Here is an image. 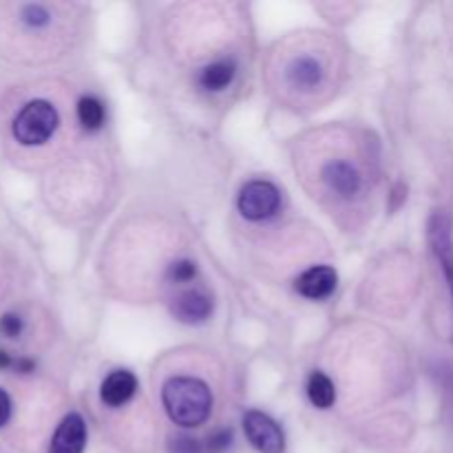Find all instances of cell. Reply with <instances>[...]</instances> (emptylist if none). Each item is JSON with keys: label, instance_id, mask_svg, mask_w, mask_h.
<instances>
[{"label": "cell", "instance_id": "cell-21", "mask_svg": "<svg viewBox=\"0 0 453 453\" xmlns=\"http://www.w3.org/2000/svg\"><path fill=\"white\" fill-rule=\"evenodd\" d=\"M12 365V361H9V357L4 352H0V367H9Z\"/></svg>", "mask_w": 453, "mask_h": 453}, {"label": "cell", "instance_id": "cell-14", "mask_svg": "<svg viewBox=\"0 0 453 453\" xmlns=\"http://www.w3.org/2000/svg\"><path fill=\"white\" fill-rule=\"evenodd\" d=\"M78 119L84 131H100L104 124V106L97 97L87 96L78 102Z\"/></svg>", "mask_w": 453, "mask_h": 453}, {"label": "cell", "instance_id": "cell-15", "mask_svg": "<svg viewBox=\"0 0 453 453\" xmlns=\"http://www.w3.org/2000/svg\"><path fill=\"white\" fill-rule=\"evenodd\" d=\"M168 453H206V447L197 441V438L190 436H173L168 441Z\"/></svg>", "mask_w": 453, "mask_h": 453}, {"label": "cell", "instance_id": "cell-1", "mask_svg": "<svg viewBox=\"0 0 453 453\" xmlns=\"http://www.w3.org/2000/svg\"><path fill=\"white\" fill-rule=\"evenodd\" d=\"M162 403L173 423L193 429L211 418L212 392L203 380L193 376H175L164 385Z\"/></svg>", "mask_w": 453, "mask_h": 453}, {"label": "cell", "instance_id": "cell-18", "mask_svg": "<svg viewBox=\"0 0 453 453\" xmlns=\"http://www.w3.org/2000/svg\"><path fill=\"white\" fill-rule=\"evenodd\" d=\"M22 20L29 27H44L49 22V12L42 4H27L22 9Z\"/></svg>", "mask_w": 453, "mask_h": 453}, {"label": "cell", "instance_id": "cell-9", "mask_svg": "<svg viewBox=\"0 0 453 453\" xmlns=\"http://www.w3.org/2000/svg\"><path fill=\"white\" fill-rule=\"evenodd\" d=\"M137 392V379L133 372L128 370H115L104 379L100 388V398L104 405L109 407H122L127 405Z\"/></svg>", "mask_w": 453, "mask_h": 453}, {"label": "cell", "instance_id": "cell-20", "mask_svg": "<svg viewBox=\"0 0 453 453\" xmlns=\"http://www.w3.org/2000/svg\"><path fill=\"white\" fill-rule=\"evenodd\" d=\"M9 418H12V398L4 389H0V427H4Z\"/></svg>", "mask_w": 453, "mask_h": 453}, {"label": "cell", "instance_id": "cell-17", "mask_svg": "<svg viewBox=\"0 0 453 453\" xmlns=\"http://www.w3.org/2000/svg\"><path fill=\"white\" fill-rule=\"evenodd\" d=\"M233 442V432L230 429H217L208 436L206 453H224Z\"/></svg>", "mask_w": 453, "mask_h": 453}, {"label": "cell", "instance_id": "cell-2", "mask_svg": "<svg viewBox=\"0 0 453 453\" xmlns=\"http://www.w3.org/2000/svg\"><path fill=\"white\" fill-rule=\"evenodd\" d=\"M58 111L44 100H34L13 119V137L25 146H40L56 133Z\"/></svg>", "mask_w": 453, "mask_h": 453}, {"label": "cell", "instance_id": "cell-7", "mask_svg": "<svg viewBox=\"0 0 453 453\" xmlns=\"http://www.w3.org/2000/svg\"><path fill=\"white\" fill-rule=\"evenodd\" d=\"M336 281V270L330 268V265H314V268L305 270L299 279H296L295 288L301 296L312 301L327 299V296L334 292Z\"/></svg>", "mask_w": 453, "mask_h": 453}, {"label": "cell", "instance_id": "cell-10", "mask_svg": "<svg viewBox=\"0 0 453 453\" xmlns=\"http://www.w3.org/2000/svg\"><path fill=\"white\" fill-rule=\"evenodd\" d=\"M323 180L332 193L341 197H352L361 190V175L357 168L348 162H330L323 168Z\"/></svg>", "mask_w": 453, "mask_h": 453}, {"label": "cell", "instance_id": "cell-5", "mask_svg": "<svg viewBox=\"0 0 453 453\" xmlns=\"http://www.w3.org/2000/svg\"><path fill=\"white\" fill-rule=\"evenodd\" d=\"M429 243H432L434 255H436L438 264L445 273L447 286H449L453 299V230L451 219L445 212H436L429 221Z\"/></svg>", "mask_w": 453, "mask_h": 453}, {"label": "cell", "instance_id": "cell-19", "mask_svg": "<svg viewBox=\"0 0 453 453\" xmlns=\"http://www.w3.org/2000/svg\"><path fill=\"white\" fill-rule=\"evenodd\" d=\"M0 332H3L4 336H9V339H16L22 332V319L18 317V314H4V317L0 319Z\"/></svg>", "mask_w": 453, "mask_h": 453}, {"label": "cell", "instance_id": "cell-3", "mask_svg": "<svg viewBox=\"0 0 453 453\" xmlns=\"http://www.w3.org/2000/svg\"><path fill=\"white\" fill-rule=\"evenodd\" d=\"M239 212L250 221H264L270 219L279 212L281 206V193L273 181L255 180L248 181L242 188L237 199Z\"/></svg>", "mask_w": 453, "mask_h": 453}, {"label": "cell", "instance_id": "cell-6", "mask_svg": "<svg viewBox=\"0 0 453 453\" xmlns=\"http://www.w3.org/2000/svg\"><path fill=\"white\" fill-rule=\"evenodd\" d=\"M84 449H87V425L82 416H65L53 434L49 453H84Z\"/></svg>", "mask_w": 453, "mask_h": 453}, {"label": "cell", "instance_id": "cell-11", "mask_svg": "<svg viewBox=\"0 0 453 453\" xmlns=\"http://www.w3.org/2000/svg\"><path fill=\"white\" fill-rule=\"evenodd\" d=\"M288 80L295 88H303V91H310V88L319 87L323 80V66L317 58L301 56L292 60V65L288 66Z\"/></svg>", "mask_w": 453, "mask_h": 453}, {"label": "cell", "instance_id": "cell-4", "mask_svg": "<svg viewBox=\"0 0 453 453\" xmlns=\"http://www.w3.org/2000/svg\"><path fill=\"white\" fill-rule=\"evenodd\" d=\"M243 432L248 442L259 453H283L286 451V436L283 429L264 411H246L243 416Z\"/></svg>", "mask_w": 453, "mask_h": 453}, {"label": "cell", "instance_id": "cell-16", "mask_svg": "<svg viewBox=\"0 0 453 453\" xmlns=\"http://www.w3.org/2000/svg\"><path fill=\"white\" fill-rule=\"evenodd\" d=\"M195 274H197V265L193 261L184 259V261H177L168 268V279L177 283H186V281H193Z\"/></svg>", "mask_w": 453, "mask_h": 453}, {"label": "cell", "instance_id": "cell-12", "mask_svg": "<svg viewBox=\"0 0 453 453\" xmlns=\"http://www.w3.org/2000/svg\"><path fill=\"white\" fill-rule=\"evenodd\" d=\"M308 398L319 410H330L336 401V388L323 372H312L308 379Z\"/></svg>", "mask_w": 453, "mask_h": 453}, {"label": "cell", "instance_id": "cell-8", "mask_svg": "<svg viewBox=\"0 0 453 453\" xmlns=\"http://www.w3.org/2000/svg\"><path fill=\"white\" fill-rule=\"evenodd\" d=\"M173 314L181 323H203L212 314V301L202 290H186L173 301Z\"/></svg>", "mask_w": 453, "mask_h": 453}, {"label": "cell", "instance_id": "cell-13", "mask_svg": "<svg viewBox=\"0 0 453 453\" xmlns=\"http://www.w3.org/2000/svg\"><path fill=\"white\" fill-rule=\"evenodd\" d=\"M234 73H237V66L230 60L215 62V65H208L206 69L199 75V84H202L206 91H224L230 82L234 80Z\"/></svg>", "mask_w": 453, "mask_h": 453}]
</instances>
